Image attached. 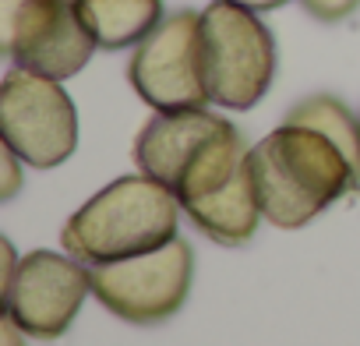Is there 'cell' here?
I'll return each instance as SVG.
<instances>
[{
    "instance_id": "1",
    "label": "cell",
    "mask_w": 360,
    "mask_h": 346,
    "mask_svg": "<svg viewBox=\"0 0 360 346\" xmlns=\"http://www.w3.org/2000/svg\"><path fill=\"white\" fill-rule=\"evenodd\" d=\"M248 177L262 216L279 230H300L318 219L360 181L342 148L314 127L286 124L248 152Z\"/></svg>"
},
{
    "instance_id": "2",
    "label": "cell",
    "mask_w": 360,
    "mask_h": 346,
    "mask_svg": "<svg viewBox=\"0 0 360 346\" xmlns=\"http://www.w3.org/2000/svg\"><path fill=\"white\" fill-rule=\"evenodd\" d=\"M248 152L244 134L205 106L155 113L134 138L138 169L166 184L180 205L226 188L244 169Z\"/></svg>"
},
{
    "instance_id": "3",
    "label": "cell",
    "mask_w": 360,
    "mask_h": 346,
    "mask_svg": "<svg viewBox=\"0 0 360 346\" xmlns=\"http://www.w3.org/2000/svg\"><path fill=\"white\" fill-rule=\"evenodd\" d=\"M180 212V198L148 173L117 177L64 223L60 248L89 269L148 255L176 237Z\"/></svg>"
},
{
    "instance_id": "4",
    "label": "cell",
    "mask_w": 360,
    "mask_h": 346,
    "mask_svg": "<svg viewBox=\"0 0 360 346\" xmlns=\"http://www.w3.org/2000/svg\"><path fill=\"white\" fill-rule=\"evenodd\" d=\"M202 57L209 99L226 110H251L276 78V39L258 11L212 0L202 11Z\"/></svg>"
},
{
    "instance_id": "5",
    "label": "cell",
    "mask_w": 360,
    "mask_h": 346,
    "mask_svg": "<svg viewBox=\"0 0 360 346\" xmlns=\"http://www.w3.org/2000/svg\"><path fill=\"white\" fill-rule=\"evenodd\" d=\"M195 276V251L173 237L159 251L106 262L92 269V297L131 325H159L188 300Z\"/></svg>"
},
{
    "instance_id": "6",
    "label": "cell",
    "mask_w": 360,
    "mask_h": 346,
    "mask_svg": "<svg viewBox=\"0 0 360 346\" xmlns=\"http://www.w3.org/2000/svg\"><path fill=\"white\" fill-rule=\"evenodd\" d=\"M0 134L4 145L36 169H53L78 148V113L57 78L11 68L0 85Z\"/></svg>"
},
{
    "instance_id": "7",
    "label": "cell",
    "mask_w": 360,
    "mask_h": 346,
    "mask_svg": "<svg viewBox=\"0 0 360 346\" xmlns=\"http://www.w3.org/2000/svg\"><path fill=\"white\" fill-rule=\"evenodd\" d=\"M131 89L155 110H198L209 106L205 57H202V15L176 11L162 18L131 53Z\"/></svg>"
},
{
    "instance_id": "8",
    "label": "cell",
    "mask_w": 360,
    "mask_h": 346,
    "mask_svg": "<svg viewBox=\"0 0 360 346\" xmlns=\"http://www.w3.org/2000/svg\"><path fill=\"white\" fill-rule=\"evenodd\" d=\"M0 39L18 68L57 82L75 78L96 53L75 0H0Z\"/></svg>"
},
{
    "instance_id": "9",
    "label": "cell",
    "mask_w": 360,
    "mask_h": 346,
    "mask_svg": "<svg viewBox=\"0 0 360 346\" xmlns=\"http://www.w3.org/2000/svg\"><path fill=\"white\" fill-rule=\"evenodd\" d=\"M92 293V269L75 255L29 251L4 283V311L32 339H60Z\"/></svg>"
},
{
    "instance_id": "10",
    "label": "cell",
    "mask_w": 360,
    "mask_h": 346,
    "mask_svg": "<svg viewBox=\"0 0 360 346\" xmlns=\"http://www.w3.org/2000/svg\"><path fill=\"white\" fill-rule=\"evenodd\" d=\"M180 209L188 212V219L209 241H216L223 248H244L258 233V223L265 219L262 205H258V195L251 188V177H248V162L226 188H219L209 198L184 202Z\"/></svg>"
},
{
    "instance_id": "11",
    "label": "cell",
    "mask_w": 360,
    "mask_h": 346,
    "mask_svg": "<svg viewBox=\"0 0 360 346\" xmlns=\"http://www.w3.org/2000/svg\"><path fill=\"white\" fill-rule=\"evenodd\" d=\"M75 11L99 50H127L162 22V0H75Z\"/></svg>"
},
{
    "instance_id": "12",
    "label": "cell",
    "mask_w": 360,
    "mask_h": 346,
    "mask_svg": "<svg viewBox=\"0 0 360 346\" xmlns=\"http://www.w3.org/2000/svg\"><path fill=\"white\" fill-rule=\"evenodd\" d=\"M286 124H304V127H314L325 138H332L342 148V155L349 159L356 181H360V120L349 113V106L342 99L325 96V92L307 96L286 113Z\"/></svg>"
},
{
    "instance_id": "13",
    "label": "cell",
    "mask_w": 360,
    "mask_h": 346,
    "mask_svg": "<svg viewBox=\"0 0 360 346\" xmlns=\"http://www.w3.org/2000/svg\"><path fill=\"white\" fill-rule=\"evenodd\" d=\"M304 4V11L311 15V18H318V22H342V18H349L356 8H360V0H300Z\"/></svg>"
},
{
    "instance_id": "14",
    "label": "cell",
    "mask_w": 360,
    "mask_h": 346,
    "mask_svg": "<svg viewBox=\"0 0 360 346\" xmlns=\"http://www.w3.org/2000/svg\"><path fill=\"white\" fill-rule=\"evenodd\" d=\"M0 162H4V173H8V181H4V188H0V198H15L18 195V188H22V155L15 152V148H8L4 145V155H0Z\"/></svg>"
},
{
    "instance_id": "15",
    "label": "cell",
    "mask_w": 360,
    "mask_h": 346,
    "mask_svg": "<svg viewBox=\"0 0 360 346\" xmlns=\"http://www.w3.org/2000/svg\"><path fill=\"white\" fill-rule=\"evenodd\" d=\"M0 332H4V346H25V328L4 311V321H0Z\"/></svg>"
},
{
    "instance_id": "16",
    "label": "cell",
    "mask_w": 360,
    "mask_h": 346,
    "mask_svg": "<svg viewBox=\"0 0 360 346\" xmlns=\"http://www.w3.org/2000/svg\"><path fill=\"white\" fill-rule=\"evenodd\" d=\"M230 4H240V8H248V11H276V8H283V4H290V0H230Z\"/></svg>"
}]
</instances>
